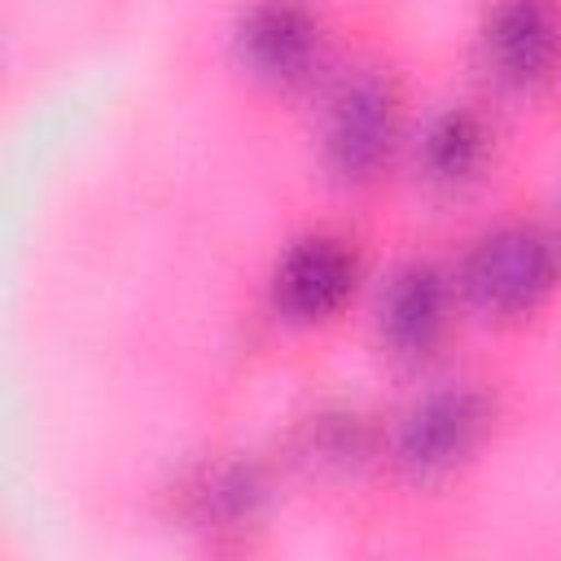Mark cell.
<instances>
[{
	"label": "cell",
	"instance_id": "cell-5",
	"mask_svg": "<svg viewBox=\"0 0 561 561\" xmlns=\"http://www.w3.org/2000/svg\"><path fill=\"white\" fill-rule=\"evenodd\" d=\"M237 53L254 79L298 88L316 75L324 35L302 0H254L237 22Z\"/></svg>",
	"mask_w": 561,
	"mask_h": 561
},
{
	"label": "cell",
	"instance_id": "cell-1",
	"mask_svg": "<svg viewBox=\"0 0 561 561\" xmlns=\"http://www.w3.org/2000/svg\"><path fill=\"white\" fill-rule=\"evenodd\" d=\"M561 280L557 241L535 224H504L473 241L460 267V289L486 320H517L548 302Z\"/></svg>",
	"mask_w": 561,
	"mask_h": 561
},
{
	"label": "cell",
	"instance_id": "cell-4",
	"mask_svg": "<svg viewBox=\"0 0 561 561\" xmlns=\"http://www.w3.org/2000/svg\"><path fill=\"white\" fill-rule=\"evenodd\" d=\"M482 66L508 92H535L561 61V13L552 0H495L482 22Z\"/></svg>",
	"mask_w": 561,
	"mask_h": 561
},
{
	"label": "cell",
	"instance_id": "cell-2",
	"mask_svg": "<svg viewBox=\"0 0 561 561\" xmlns=\"http://www.w3.org/2000/svg\"><path fill=\"white\" fill-rule=\"evenodd\" d=\"M394 136H399V105L390 83L368 70L342 79L324 114V140H320L324 167L346 184H364L386 167Z\"/></svg>",
	"mask_w": 561,
	"mask_h": 561
},
{
	"label": "cell",
	"instance_id": "cell-7",
	"mask_svg": "<svg viewBox=\"0 0 561 561\" xmlns=\"http://www.w3.org/2000/svg\"><path fill=\"white\" fill-rule=\"evenodd\" d=\"M447 316H451V289L434 263H403L399 272H390L381 289L377 324H381V342L399 359H425L443 342Z\"/></svg>",
	"mask_w": 561,
	"mask_h": 561
},
{
	"label": "cell",
	"instance_id": "cell-6",
	"mask_svg": "<svg viewBox=\"0 0 561 561\" xmlns=\"http://www.w3.org/2000/svg\"><path fill=\"white\" fill-rule=\"evenodd\" d=\"M359 263L337 237H302L285 250L272 276V307L289 324H316L337 316L355 294Z\"/></svg>",
	"mask_w": 561,
	"mask_h": 561
},
{
	"label": "cell",
	"instance_id": "cell-3",
	"mask_svg": "<svg viewBox=\"0 0 561 561\" xmlns=\"http://www.w3.org/2000/svg\"><path fill=\"white\" fill-rule=\"evenodd\" d=\"M486 430V403L469 386L430 390L408 408L394 434V460L416 482H438L473 456Z\"/></svg>",
	"mask_w": 561,
	"mask_h": 561
},
{
	"label": "cell",
	"instance_id": "cell-8",
	"mask_svg": "<svg viewBox=\"0 0 561 561\" xmlns=\"http://www.w3.org/2000/svg\"><path fill=\"white\" fill-rule=\"evenodd\" d=\"M486 153H491L486 123L473 110H460V105L434 114L425 123V131H421V145H416L421 175L434 188H465V184H473L478 171L486 167Z\"/></svg>",
	"mask_w": 561,
	"mask_h": 561
}]
</instances>
